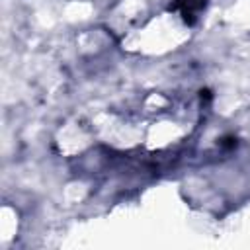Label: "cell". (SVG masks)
<instances>
[{"instance_id":"obj_1","label":"cell","mask_w":250,"mask_h":250,"mask_svg":"<svg viewBox=\"0 0 250 250\" xmlns=\"http://www.w3.org/2000/svg\"><path fill=\"white\" fill-rule=\"evenodd\" d=\"M203 6H205V0H180V8L186 21H193L197 14L203 10Z\"/></svg>"}]
</instances>
